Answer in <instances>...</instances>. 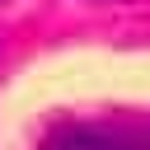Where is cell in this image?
Instances as JSON below:
<instances>
[{"mask_svg":"<svg viewBox=\"0 0 150 150\" xmlns=\"http://www.w3.org/2000/svg\"><path fill=\"white\" fill-rule=\"evenodd\" d=\"M47 150H150L136 131H112V127H70L47 141Z\"/></svg>","mask_w":150,"mask_h":150,"instance_id":"6da1fadb","label":"cell"}]
</instances>
